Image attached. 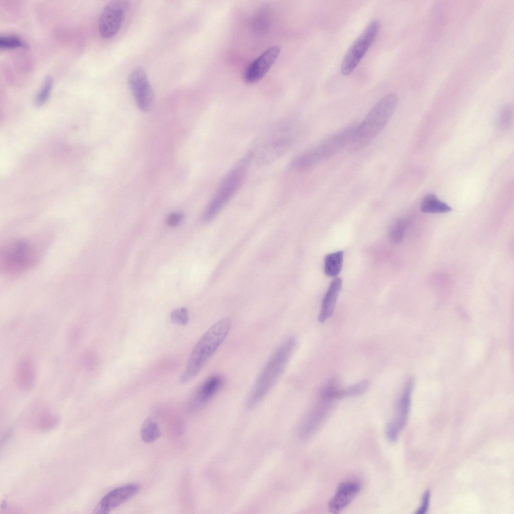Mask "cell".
Returning <instances> with one entry per match:
<instances>
[{
    "instance_id": "5b68a950",
    "label": "cell",
    "mask_w": 514,
    "mask_h": 514,
    "mask_svg": "<svg viewBox=\"0 0 514 514\" xmlns=\"http://www.w3.org/2000/svg\"><path fill=\"white\" fill-rule=\"evenodd\" d=\"M355 126H346L298 155L291 163L292 167L297 170H306L337 154L349 144Z\"/></svg>"
},
{
    "instance_id": "7402d4cb",
    "label": "cell",
    "mask_w": 514,
    "mask_h": 514,
    "mask_svg": "<svg viewBox=\"0 0 514 514\" xmlns=\"http://www.w3.org/2000/svg\"><path fill=\"white\" fill-rule=\"evenodd\" d=\"M513 107L512 104L507 103L499 109L496 116V124L502 130L509 128L513 122Z\"/></svg>"
},
{
    "instance_id": "7c38bea8",
    "label": "cell",
    "mask_w": 514,
    "mask_h": 514,
    "mask_svg": "<svg viewBox=\"0 0 514 514\" xmlns=\"http://www.w3.org/2000/svg\"><path fill=\"white\" fill-rule=\"evenodd\" d=\"M281 47L273 45L255 58L246 67L243 78L248 83L255 82L267 73L276 61L280 53Z\"/></svg>"
},
{
    "instance_id": "d4e9b609",
    "label": "cell",
    "mask_w": 514,
    "mask_h": 514,
    "mask_svg": "<svg viewBox=\"0 0 514 514\" xmlns=\"http://www.w3.org/2000/svg\"><path fill=\"white\" fill-rule=\"evenodd\" d=\"M53 86V79L48 75L45 77L42 86L37 94L35 103L37 106L44 104L48 99Z\"/></svg>"
},
{
    "instance_id": "2e32d148",
    "label": "cell",
    "mask_w": 514,
    "mask_h": 514,
    "mask_svg": "<svg viewBox=\"0 0 514 514\" xmlns=\"http://www.w3.org/2000/svg\"><path fill=\"white\" fill-rule=\"evenodd\" d=\"M305 418L301 430V434L306 437L312 435L324 421L331 409L332 401L320 399Z\"/></svg>"
},
{
    "instance_id": "3957f363",
    "label": "cell",
    "mask_w": 514,
    "mask_h": 514,
    "mask_svg": "<svg viewBox=\"0 0 514 514\" xmlns=\"http://www.w3.org/2000/svg\"><path fill=\"white\" fill-rule=\"evenodd\" d=\"M398 101L397 96L390 93L375 103L361 123L356 125L349 144L352 150H360L374 140L390 119Z\"/></svg>"
},
{
    "instance_id": "8fae6325",
    "label": "cell",
    "mask_w": 514,
    "mask_h": 514,
    "mask_svg": "<svg viewBox=\"0 0 514 514\" xmlns=\"http://www.w3.org/2000/svg\"><path fill=\"white\" fill-rule=\"evenodd\" d=\"M293 139L291 135L276 134L264 142L256 154V159L260 164L271 163L284 155L291 147Z\"/></svg>"
},
{
    "instance_id": "f1b7e54d",
    "label": "cell",
    "mask_w": 514,
    "mask_h": 514,
    "mask_svg": "<svg viewBox=\"0 0 514 514\" xmlns=\"http://www.w3.org/2000/svg\"><path fill=\"white\" fill-rule=\"evenodd\" d=\"M430 500V491L429 490L426 491L422 497V503L419 508L415 512L416 514H424L426 513L429 508Z\"/></svg>"
},
{
    "instance_id": "30bf717a",
    "label": "cell",
    "mask_w": 514,
    "mask_h": 514,
    "mask_svg": "<svg viewBox=\"0 0 514 514\" xmlns=\"http://www.w3.org/2000/svg\"><path fill=\"white\" fill-rule=\"evenodd\" d=\"M127 83L139 109L149 111L153 103L154 93L143 68H134L128 76Z\"/></svg>"
},
{
    "instance_id": "7a4b0ae2",
    "label": "cell",
    "mask_w": 514,
    "mask_h": 514,
    "mask_svg": "<svg viewBox=\"0 0 514 514\" xmlns=\"http://www.w3.org/2000/svg\"><path fill=\"white\" fill-rule=\"evenodd\" d=\"M297 345L294 336L286 339L275 350L259 374L247 400L248 408L255 406L268 393L284 372Z\"/></svg>"
},
{
    "instance_id": "4fadbf2b",
    "label": "cell",
    "mask_w": 514,
    "mask_h": 514,
    "mask_svg": "<svg viewBox=\"0 0 514 514\" xmlns=\"http://www.w3.org/2000/svg\"><path fill=\"white\" fill-rule=\"evenodd\" d=\"M140 489L137 483H130L117 487L106 494L94 509L95 513H107L127 501Z\"/></svg>"
},
{
    "instance_id": "cb8c5ba5",
    "label": "cell",
    "mask_w": 514,
    "mask_h": 514,
    "mask_svg": "<svg viewBox=\"0 0 514 514\" xmlns=\"http://www.w3.org/2000/svg\"><path fill=\"white\" fill-rule=\"evenodd\" d=\"M408 221L405 218L397 220L391 226L389 231V238L394 243H399L403 239Z\"/></svg>"
},
{
    "instance_id": "e0dca14e",
    "label": "cell",
    "mask_w": 514,
    "mask_h": 514,
    "mask_svg": "<svg viewBox=\"0 0 514 514\" xmlns=\"http://www.w3.org/2000/svg\"><path fill=\"white\" fill-rule=\"evenodd\" d=\"M342 283V281L340 278H336L331 282L322 301L318 318L320 322H325L332 316L341 289Z\"/></svg>"
},
{
    "instance_id": "44dd1931",
    "label": "cell",
    "mask_w": 514,
    "mask_h": 514,
    "mask_svg": "<svg viewBox=\"0 0 514 514\" xmlns=\"http://www.w3.org/2000/svg\"><path fill=\"white\" fill-rule=\"evenodd\" d=\"M161 435L160 430L156 422L151 418L146 419L141 429L142 440L146 443H152L158 439Z\"/></svg>"
},
{
    "instance_id": "f546056e",
    "label": "cell",
    "mask_w": 514,
    "mask_h": 514,
    "mask_svg": "<svg viewBox=\"0 0 514 514\" xmlns=\"http://www.w3.org/2000/svg\"><path fill=\"white\" fill-rule=\"evenodd\" d=\"M86 355L87 356L84 358V362L87 364L88 366H92L95 363L94 356L90 354H87Z\"/></svg>"
},
{
    "instance_id": "ba28073f",
    "label": "cell",
    "mask_w": 514,
    "mask_h": 514,
    "mask_svg": "<svg viewBox=\"0 0 514 514\" xmlns=\"http://www.w3.org/2000/svg\"><path fill=\"white\" fill-rule=\"evenodd\" d=\"M413 386V379L409 378L396 402L393 414L386 425V437L391 442L397 441L408 421Z\"/></svg>"
},
{
    "instance_id": "52a82bcc",
    "label": "cell",
    "mask_w": 514,
    "mask_h": 514,
    "mask_svg": "<svg viewBox=\"0 0 514 514\" xmlns=\"http://www.w3.org/2000/svg\"><path fill=\"white\" fill-rule=\"evenodd\" d=\"M379 27L377 20L371 21L351 45L341 65V72L348 75L355 69L375 39Z\"/></svg>"
},
{
    "instance_id": "d6986e66",
    "label": "cell",
    "mask_w": 514,
    "mask_h": 514,
    "mask_svg": "<svg viewBox=\"0 0 514 514\" xmlns=\"http://www.w3.org/2000/svg\"><path fill=\"white\" fill-rule=\"evenodd\" d=\"M420 209L422 212L428 213H447L452 209L450 206L439 200L433 194H428L424 196Z\"/></svg>"
},
{
    "instance_id": "8992f818",
    "label": "cell",
    "mask_w": 514,
    "mask_h": 514,
    "mask_svg": "<svg viewBox=\"0 0 514 514\" xmlns=\"http://www.w3.org/2000/svg\"><path fill=\"white\" fill-rule=\"evenodd\" d=\"M37 260L35 247L25 239L9 240L1 248L0 268L10 276H19L26 273L36 265Z\"/></svg>"
},
{
    "instance_id": "4316f807",
    "label": "cell",
    "mask_w": 514,
    "mask_h": 514,
    "mask_svg": "<svg viewBox=\"0 0 514 514\" xmlns=\"http://www.w3.org/2000/svg\"><path fill=\"white\" fill-rule=\"evenodd\" d=\"M170 316L172 322L180 325H185L189 321L188 311L185 307L174 309L171 312Z\"/></svg>"
},
{
    "instance_id": "83f0119b",
    "label": "cell",
    "mask_w": 514,
    "mask_h": 514,
    "mask_svg": "<svg viewBox=\"0 0 514 514\" xmlns=\"http://www.w3.org/2000/svg\"><path fill=\"white\" fill-rule=\"evenodd\" d=\"M183 214L179 212L170 213L166 218V223L170 226H176L179 225L183 219Z\"/></svg>"
},
{
    "instance_id": "277c9868",
    "label": "cell",
    "mask_w": 514,
    "mask_h": 514,
    "mask_svg": "<svg viewBox=\"0 0 514 514\" xmlns=\"http://www.w3.org/2000/svg\"><path fill=\"white\" fill-rule=\"evenodd\" d=\"M253 153L250 152L240 159L222 180L205 208L202 220L209 222L225 206L239 188L243 181Z\"/></svg>"
},
{
    "instance_id": "6da1fadb",
    "label": "cell",
    "mask_w": 514,
    "mask_h": 514,
    "mask_svg": "<svg viewBox=\"0 0 514 514\" xmlns=\"http://www.w3.org/2000/svg\"><path fill=\"white\" fill-rule=\"evenodd\" d=\"M231 325L229 318H222L203 334L190 354L185 368L179 378L181 383H188L199 374L225 339Z\"/></svg>"
},
{
    "instance_id": "5bb4252c",
    "label": "cell",
    "mask_w": 514,
    "mask_h": 514,
    "mask_svg": "<svg viewBox=\"0 0 514 514\" xmlns=\"http://www.w3.org/2000/svg\"><path fill=\"white\" fill-rule=\"evenodd\" d=\"M361 489L360 484L355 481L341 482L328 504V509L332 513H338L349 505L357 495Z\"/></svg>"
},
{
    "instance_id": "9a60e30c",
    "label": "cell",
    "mask_w": 514,
    "mask_h": 514,
    "mask_svg": "<svg viewBox=\"0 0 514 514\" xmlns=\"http://www.w3.org/2000/svg\"><path fill=\"white\" fill-rule=\"evenodd\" d=\"M223 384V378L220 375L208 377L194 392L190 400V408L197 409L206 404L220 390Z\"/></svg>"
},
{
    "instance_id": "484cf974",
    "label": "cell",
    "mask_w": 514,
    "mask_h": 514,
    "mask_svg": "<svg viewBox=\"0 0 514 514\" xmlns=\"http://www.w3.org/2000/svg\"><path fill=\"white\" fill-rule=\"evenodd\" d=\"M26 45L18 37L14 35H4L0 37V48L11 49L25 47Z\"/></svg>"
},
{
    "instance_id": "9c48e42d",
    "label": "cell",
    "mask_w": 514,
    "mask_h": 514,
    "mask_svg": "<svg viewBox=\"0 0 514 514\" xmlns=\"http://www.w3.org/2000/svg\"><path fill=\"white\" fill-rule=\"evenodd\" d=\"M128 7L126 1L109 2L103 8L99 19L98 28L104 38L115 36L119 31Z\"/></svg>"
},
{
    "instance_id": "ac0fdd59",
    "label": "cell",
    "mask_w": 514,
    "mask_h": 514,
    "mask_svg": "<svg viewBox=\"0 0 514 514\" xmlns=\"http://www.w3.org/2000/svg\"><path fill=\"white\" fill-rule=\"evenodd\" d=\"M16 380L19 387L24 390H29L33 386L36 370L33 362L28 359H22L16 368Z\"/></svg>"
},
{
    "instance_id": "ffe728a7",
    "label": "cell",
    "mask_w": 514,
    "mask_h": 514,
    "mask_svg": "<svg viewBox=\"0 0 514 514\" xmlns=\"http://www.w3.org/2000/svg\"><path fill=\"white\" fill-rule=\"evenodd\" d=\"M343 261V252L338 251L327 254L324 261V271L328 277L337 276L340 272Z\"/></svg>"
},
{
    "instance_id": "603a6c76",
    "label": "cell",
    "mask_w": 514,
    "mask_h": 514,
    "mask_svg": "<svg viewBox=\"0 0 514 514\" xmlns=\"http://www.w3.org/2000/svg\"><path fill=\"white\" fill-rule=\"evenodd\" d=\"M369 385L368 381L364 380L344 389L339 388L336 394L337 400L360 395L366 391Z\"/></svg>"
}]
</instances>
